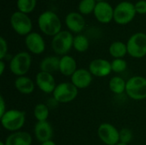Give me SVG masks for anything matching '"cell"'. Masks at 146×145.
Segmentation results:
<instances>
[{
	"instance_id": "cell-1",
	"label": "cell",
	"mask_w": 146,
	"mask_h": 145,
	"mask_svg": "<svg viewBox=\"0 0 146 145\" xmlns=\"http://www.w3.org/2000/svg\"><path fill=\"white\" fill-rule=\"evenodd\" d=\"M38 24L39 29L46 35L56 36L61 32V20L52 11H44L42 13L38 19Z\"/></svg>"
},
{
	"instance_id": "cell-2",
	"label": "cell",
	"mask_w": 146,
	"mask_h": 145,
	"mask_svg": "<svg viewBox=\"0 0 146 145\" xmlns=\"http://www.w3.org/2000/svg\"><path fill=\"white\" fill-rule=\"evenodd\" d=\"M25 113L17 109H10L1 117V123L4 129L9 132L20 130L25 123Z\"/></svg>"
},
{
	"instance_id": "cell-3",
	"label": "cell",
	"mask_w": 146,
	"mask_h": 145,
	"mask_svg": "<svg viewBox=\"0 0 146 145\" xmlns=\"http://www.w3.org/2000/svg\"><path fill=\"white\" fill-rule=\"evenodd\" d=\"M126 92L133 100L146 98V79L142 76H134L127 81Z\"/></svg>"
},
{
	"instance_id": "cell-4",
	"label": "cell",
	"mask_w": 146,
	"mask_h": 145,
	"mask_svg": "<svg viewBox=\"0 0 146 145\" xmlns=\"http://www.w3.org/2000/svg\"><path fill=\"white\" fill-rule=\"evenodd\" d=\"M136 9L133 3L123 1L114 9V21L120 25H125L132 21L136 15Z\"/></svg>"
},
{
	"instance_id": "cell-5",
	"label": "cell",
	"mask_w": 146,
	"mask_h": 145,
	"mask_svg": "<svg viewBox=\"0 0 146 145\" xmlns=\"http://www.w3.org/2000/svg\"><path fill=\"white\" fill-rule=\"evenodd\" d=\"M127 53L134 58H142L146 56V34L137 32L130 37L127 44Z\"/></svg>"
},
{
	"instance_id": "cell-6",
	"label": "cell",
	"mask_w": 146,
	"mask_h": 145,
	"mask_svg": "<svg viewBox=\"0 0 146 145\" xmlns=\"http://www.w3.org/2000/svg\"><path fill=\"white\" fill-rule=\"evenodd\" d=\"M74 37L68 31H61L53 37L51 47L57 55L66 56L74 45Z\"/></svg>"
},
{
	"instance_id": "cell-7",
	"label": "cell",
	"mask_w": 146,
	"mask_h": 145,
	"mask_svg": "<svg viewBox=\"0 0 146 145\" xmlns=\"http://www.w3.org/2000/svg\"><path fill=\"white\" fill-rule=\"evenodd\" d=\"M32 62L31 56L25 51L17 53L9 62V69L16 76H24L29 70Z\"/></svg>"
},
{
	"instance_id": "cell-8",
	"label": "cell",
	"mask_w": 146,
	"mask_h": 145,
	"mask_svg": "<svg viewBox=\"0 0 146 145\" xmlns=\"http://www.w3.org/2000/svg\"><path fill=\"white\" fill-rule=\"evenodd\" d=\"M78 95V88L72 83L64 82L56 85L53 91L54 99L57 103H67L75 99Z\"/></svg>"
},
{
	"instance_id": "cell-9",
	"label": "cell",
	"mask_w": 146,
	"mask_h": 145,
	"mask_svg": "<svg viewBox=\"0 0 146 145\" xmlns=\"http://www.w3.org/2000/svg\"><path fill=\"white\" fill-rule=\"evenodd\" d=\"M10 25L14 31L19 35H28L32 30L33 24L27 14L16 11L10 17Z\"/></svg>"
},
{
	"instance_id": "cell-10",
	"label": "cell",
	"mask_w": 146,
	"mask_h": 145,
	"mask_svg": "<svg viewBox=\"0 0 146 145\" xmlns=\"http://www.w3.org/2000/svg\"><path fill=\"white\" fill-rule=\"evenodd\" d=\"M99 138L106 145H116L120 141V132L110 123H103L98 129Z\"/></svg>"
},
{
	"instance_id": "cell-11",
	"label": "cell",
	"mask_w": 146,
	"mask_h": 145,
	"mask_svg": "<svg viewBox=\"0 0 146 145\" xmlns=\"http://www.w3.org/2000/svg\"><path fill=\"white\" fill-rule=\"evenodd\" d=\"M93 13L97 20L101 23H109L114 20V9L105 1L98 2Z\"/></svg>"
},
{
	"instance_id": "cell-12",
	"label": "cell",
	"mask_w": 146,
	"mask_h": 145,
	"mask_svg": "<svg viewBox=\"0 0 146 145\" xmlns=\"http://www.w3.org/2000/svg\"><path fill=\"white\" fill-rule=\"evenodd\" d=\"M25 44L27 49L35 55H39L44 51L45 44L40 34L38 32H30L25 38Z\"/></svg>"
},
{
	"instance_id": "cell-13",
	"label": "cell",
	"mask_w": 146,
	"mask_h": 145,
	"mask_svg": "<svg viewBox=\"0 0 146 145\" xmlns=\"http://www.w3.org/2000/svg\"><path fill=\"white\" fill-rule=\"evenodd\" d=\"M89 71L94 76L105 77L112 71L111 62L105 59H95L91 62L89 65Z\"/></svg>"
},
{
	"instance_id": "cell-14",
	"label": "cell",
	"mask_w": 146,
	"mask_h": 145,
	"mask_svg": "<svg viewBox=\"0 0 146 145\" xmlns=\"http://www.w3.org/2000/svg\"><path fill=\"white\" fill-rule=\"evenodd\" d=\"M92 81V74L85 68H80L71 76V83L78 89H85L88 87Z\"/></svg>"
},
{
	"instance_id": "cell-15",
	"label": "cell",
	"mask_w": 146,
	"mask_h": 145,
	"mask_svg": "<svg viewBox=\"0 0 146 145\" xmlns=\"http://www.w3.org/2000/svg\"><path fill=\"white\" fill-rule=\"evenodd\" d=\"M36 84L44 93H53L56 87L55 79L52 74L41 71L36 76Z\"/></svg>"
},
{
	"instance_id": "cell-16",
	"label": "cell",
	"mask_w": 146,
	"mask_h": 145,
	"mask_svg": "<svg viewBox=\"0 0 146 145\" xmlns=\"http://www.w3.org/2000/svg\"><path fill=\"white\" fill-rule=\"evenodd\" d=\"M34 133L38 141L44 143L51 140L53 136V128L47 121H38L34 126Z\"/></svg>"
},
{
	"instance_id": "cell-17",
	"label": "cell",
	"mask_w": 146,
	"mask_h": 145,
	"mask_svg": "<svg viewBox=\"0 0 146 145\" xmlns=\"http://www.w3.org/2000/svg\"><path fill=\"white\" fill-rule=\"evenodd\" d=\"M65 23L68 28L76 33L80 32L86 25V21L82 15L77 12H70L65 18Z\"/></svg>"
},
{
	"instance_id": "cell-18",
	"label": "cell",
	"mask_w": 146,
	"mask_h": 145,
	"mask_svg": "<svg viewBox=\"0 0 146 145\" xmlns=\"http://www.w3.org/2000/svg\"><path fill=\"white\" fill-rule=\"evenodd\" d=\"M32 137L26 132H15L5 140V145H31Z\"/></svg>"
},
{
	"instance_id": "cell-19",
	"label": "cell",
	"mask_w": 146,
	"mask_h": 145,
	"mask_svg": "<svg viewBox=\"0 0 146 145\" xmlns=\"http://www.w3.org/2000/svg\"><path fill=\"white\" fill-rule=\"evenodd\" d=\"M77 70L76 61L70 56H63L60 59L59 71L64 76H72Z\"/></svg>"
},
{
	"instance_id": "cell-20",
	"label": "cell",
	"mask_w": 146,
	"mask_h": 145,
	"mask_svg": "<svg viewBox=\"0 0 146 145\" xmlns=\"http://www.w3.org/2000/svg\"><path fill=\"white\" fill-rule=\"evenodd\" d=\"M40 71L49 73H53L59 71L60 68V58L57 56H47L44 57L39 64Z\"/></svg>"
},
{
	"instance_id": "cell-21",
	"label": "cell",
	"mask_w": 146,
	"mask_h": 145,
	"mask_svg": "<svg viewBox=\"0 0 146 145\" xmlns=\"http://www.w3.org/2000/svg\"><path fill=\"white\" fill-rule=\"evenodd\" d=\"M15 86L22 94H30L34 91L33 81L26 76L18 77L15 81Z\"/></svg>"
},
{
	"instance_id": "cell-22",
	"label": "cell",
	"mask_w": 146,
	"mask_h": 145,
	"mask_svg": "<svg viewBox=\"0 0 146 145\" xmlns=\"http://www.w3.org/2000/svg\"><path fill=\"white\" fill-rule=\"evenodd\" d=\"M127 53V44L121 41H115L110 46V54L115 59L122 58Z\"/></svg>"
},
{
	"instance_id": "cell-23",
	"label": "cell",
	"mask_w": 146,
	"mask_h": 145,
	"mask_svg": "<svg viewBox=\"0 0 146 145\" xmlns=\"http://www.w3.org/2000/svg\"><path fill=\"white\" fill-rule=\"evenodd\" d=\"M126 85H127V82L122 78L115 76L110 79L109 86L112 92L119 95L126 91Z\"/></svg>"
},
{
	"instance_id": "cell-24",
	"label": "cell",
	"mask_w": 146,
	"mask_h": 145,
	"mask_svg": "<svg viewBox=\"0 0 146 145\" xmlns=\"http://www.w3.org/2000/svg\"><path fill=\"white\" fill-rule=\"evenodd\" d=\"M74 48L79 52H85L89 48V40L84 35H77L74 38Z\"/></svg>"
},
{
	"instance_id": "cell-25",
	"label": "cell",
	"mask_w": 146,
	"mask_h": 145,
	"mask_svg": "<svg viewBox=\"0 0 146 145\" xmlns=\"http://www.w3.org/2000/svg\"><path fill=\"white\" fill-rule=\"evenodd\" d=\"M33 114L38 121H46L49 116V109L45 104L38 103L35 106Z\"/></svg>"
},
{
	"instance_id": "cell-26",
	"label": "cell",
	"mask_w": 146,
	"mask_h": 145,
	"mask_svg": "<svg viewBox=\"0 0 146 145\" xmlns=\"http://www.w3.org/2000/svg\"><path fill=\"white\" fill-rule=\"evenodd\" d=\"M37 0H17L16 4L19 11L24 14H28L34 9Z\"/></svg>"
},
{
	"instance_id": "cell-27",
	"label": "cell",
	"mask_w": 146,
	"mask_h": 145,
	"mask_svg": "<svg viewBox=\"0 0 146 145\" xmlns=\"http://www.w3.org/2000/svg\"><path fill=\"white\" fill-rule=\"evenodd\" d=\"M96 0H81L79 3V11L83 15H88L94 12L96 7Z\"/></svg>"
},
{
	"instance_id": "cell-28",
	"label": "cell",
	"mask_w": 146,
	"mask_h": 145,
	"mask_svg": "<svg viewBox=\"0 0 146 145\" xmlns=\"http://www.w3.org/2000/svg\"><path fill=\"white\" fill-rule=\"evenodd\" d=\"M127 62L123 60L122 58L115 59L111 62V68H112V71L115 73H122L127 69Z\"/></svg>"
},
{
	"instance_id": "cell-29",
	"label": "cell",
	"mask_w": 146,
	"mask_h": 145,
	"mask_svg": "<svg viewBox=\"0 0 146 145\" xmlns=\"http://www.w3.org/2000/svg\"><path fill=\"white\" fill-rule=\"evenodd\" d=\"M133 139V132L128 128H123L120 132V141L123 144H128Z\"/></svg>"
},
{
	"instance_id": "cell-30",
	"label": "cell",
	"mask_w": 146,
	"mask_h": 145,
	"mask_svg": "<svg viewBox=\"0 0 146 145\" xmlns=\"http://www.w3.org/2000/svg\"><path fill=\"white\" fill-rule=\"evenodd\" d=\"M7 50H8V44L6 40L1 37L0 38V59L3 60L4 58V56L7 54Z\"/></svg>"
},
{
	"instance_id": "cell-31",
	"label": "cell",
	"mask_w": 146,
	"mask_h": 145,
	"mask_svg": "<svg viewBox=\"0 0 146 145\" xmlns=\"http://www.w3.org/2000/svg\"><path fill=\"white\" fill-rule=\"evenodd\" d=\"M135 9H136V12L139 13V14H141V15H144L146 14V1L145 0H140V1H138L135 4Z\"/></svg>"
},
{
	"instance_id": "cell-32",
	"label": "cell",
	"mask_w": 146,
	"mask_h": 145,
	"mask_svg": "<svg viewBox=\"0 0 146 145\" xmlns=\"http://www.w3.org/2000/svg\"><path fill=\"white\" fill-rule=\"evenodd\" d=\"M0 106H1V109H0V117H2L5 113H6V109H5V102L3 100V97H0Z\"/></svg>"
},
{
	"instance_id": "cell-33",
	"label": "cell",
	"mask_w": 146,
	"mask_h": 145,
	"mask_svg": "<svg viewBox=\"0 0 146 145\" xmlns=\"http://www.w3.org/2000/svg\"><path fill=\"white\" fill-rule=\"evenodd\" d=\"M4 68H5V64H4V62H3V60H1V61H0V74H1V75H3V73Z\"/></svg>"
},
{
	"instance_id": "cell-34",
	"label": "cell",
	"mask_w": 146,
	"mask_h": 145,
	"mask_svg": "<svg viewBox=\"0 0 146 145\" xmlns=\"http://www.w3.org/2000/svg\"><path fill=\"white\" fill-rule=\"evenodd\" d=\"M41 145H56V144H55L52 140H50V141H47V142L42 143V144Z\"/></svg>"
},
{
	"instance_id": "cell-35",
	"label": "cell",
	"mask_w": 146,
	"mask_h": 145,
	"mask_svg": "<svg viewBox=\"0 0 146 145\" xmlns=\"http://www.w3.org/2000/svg\"><path fill=\"white\" fill-rule=\"evenodd\" d=\"M116 145H128V144H123V143H119V144H117Z\"/></svg>"
},
{
	"instance_id": "cell-36",
	"label": "cell",
	"mask_w": 146,
	"mask_h": 145,
	"mask_svg": "<svg viewBox=\"0 0 146 145\" xmlns=\"http://www.w3.org/2000/svg\"><path fill=\"white\" fill-rule=\"evenodd\" d=\"M0 145H5V143H3V142H1V143H0Z\"/></svg>"
},
{
	"instance_id": "cell-37",
	"label": "cell",
	"mask_w": 146,
	"mask_h": 145,
	"mask_svg": "<svg viewBox=\"0 0 146 145\" xmlns=\"http://www.w3.org/2000/svg\"><path fill=\"white\" fill-rule=\"evenodd\" d=\"M96 1H98V2H101V1H105V0H96Z\"/></svg>"
},
{
	"instance_id": "cell-38",
	"label": "cell",
	"mask_w": 146,
	"mask_h": 145,
	"mask_svg": "<svg viewBox=\"0 0 146 145\" xmlns=\"http://www.w3.org/2000/svg\"><path fill=\"white\" fill-rule=\"evenodd\" d=\"M51 1H56V0H51Z\"/></svg>"
}]
</instances>
